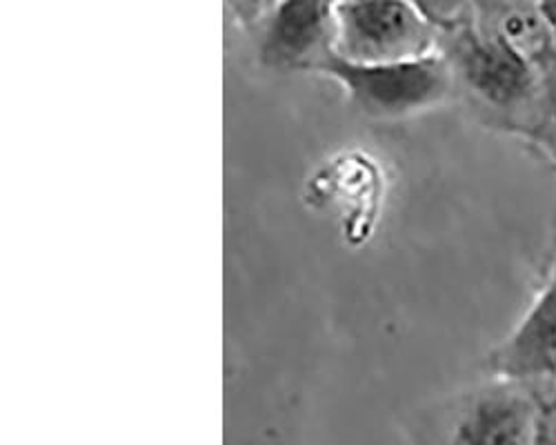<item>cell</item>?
<instances>
[{"label":"cell","instance_id":"9c48e42d","mask_svg":"<svg viewBox=\"0 0 556 445\" xmlns=\"http://www.w3.org/2000/svg\"><path fill=\"white\" fill-rule=\"evenodd\" d=\"M286 0H225L229 16L243 29H258Z\"/></svg>","mask_w":556,"mask_h":445},{"label":"cell","instance_id":"277c9868","mask_svg":"<svg viewBox=\"0 0 556 445\" xmlns=\"http://www.w3.org/2000/svg\"><path fill=\"white\" fill-rule=\"evenodd\" d=\"M536 396L532 385L494 379L458 412L450 445H534Z\"/></svg>","mask_w":556,"mask_h":445},{"label":"cell","instance_id":"30bf717a","mask_svg":"<svg viewBox=\"0 0 556 445\" xmlns=\"http://www.w3.org/2000/svg\"><path fill=\"white\" fill-rule=\"evenodd\" d=\"M539 10L556 38V0H545V3H539Z\"/></svg>","mask_w":556,"mask_h":445},{"label":"cell","instance_id":"5b68a950","mask_svg":"<svg viewBox=\"0 0 556 445\" xmlns=\"http://www.w3.org/2000/svg\"><path fill=\"white\" fill-rule=\"evenodd\" d=\"M332 0H286L258 27V59L278 72L309 69L332 54Z\"/></svg>","mask_w":556,"mask_h":445},{"label":"cell","instance_id":"3957f363","mask_svg":"<svg viewBox=\"0 0 556 445\" xmlns=\"http://www.w3.org/2000/svg\"><path fill=\"white\" fill-rule=\"evenodd\" d=\"M437 50L439 29L412 0H343L334 5L332 54L348 63H401Z\"/></svg>","mask_w":556,"mask_h":445},{"label":"cell","instance_id":"6da1fadb","mask_svg":"<svg viewBox=\"0 0 556 445\" xmlns=\"http://www.w3.org/2000/svg\"><path fill=\"white\" fill-rule=\"evenodd\" d=\"M314 72L337 80L348 101L375 120H403L437 110L456 85L454 67L441 50L383 65H356L328 54Z\"/></svg>","mask_w":556,"mask_h":445},{"label":"cell","instance_id":"8992f818","mask_svg":"<svg viewBox=\"0 0 556 445\" xmlns=\"http://www.w3.org/2000/svg\"><path fill=\"white\" fill-rule=\"evenodd\" d=\"M494 379L556 385V285L547 277L521 321L488 354Z\"/></svg>","mask_w":556,"mask_h":445},{"label":"cell","instance_id":"7a4b0ae2","mask_svg":"<svg viewBox=\"0 0 556 445\" xmlns=\"http://www.w3.org/2000/svg\"><path fill=\"white\" fill-rule=\"evenodd\" d=\"M450 34L452 48L443 54L454 67L456 82L490 112L519 118L545 101V74L496 31L468 23Z\"/></svg>","mask_w":556,"mask_h":445},{"label":"cell","instance_id":"52a82bcc","mask_svg":"<svg viewBox=\"0 0 556 445\" xmlns=\"http://www.w3.org/2000/svg\"><path fill=\"white\" fill-rule=\"evenodd\" d=\"M412 3L439 31L447 34L472 23L475 14V0H412Z\"/></svg>","mask_w":556,"mask_h":445},{"label":"cell","instance_id":"ba28073f","mask_svg":"<svg viewBox=\"0 0 556 445\" xmlns=\"http://www.w3.org/2000/svg\"><path fill=\"white\" fill-rule=\"evenodd\" d=\"M536 396L534 445H556V385H532Z\"/></svg>","mask_w":556,"mask_h":445},{"label":"cell","instance_id":"7c38bea8","mask_svg":"<svg viewBox=\"0 0 556 445\" xmlns=\"http://www.w3.org/2000/svg\"><path fill=\"white\" fill-rule=\"evenodd\" d=\"M332 3H334V5H337V3H343V0H332Z\"/></svg>","mask_w":556,"mask_h":445},{"label":"cell","instance_id":"8fae6325","mask_svg":"<svg viewBox=\"0 0 556 445\" xmlns=\"http://www.w3.org/2000/svg\"><path fill=\"white\" fill-rule=\"evenodd\" d=\"M549 279L554 281V285H556V265H554V270H552V275H549Z\"/></svg>","mask_w":556,"mask_h":445},{"label":"cell","instance_id":"4fadbf2b","mask_svg":"<svg viewBox=\"0 0 556 445\" xmlns=\"http://www.w3.org/2000/svg\"><path fill=\"white\" fill-rule=\"evenodd\" d=\"M534 3H536V5H539V3H545V0H534Z\"/></svg>","mask_w":556,"mask_h":445}]
</instances>
